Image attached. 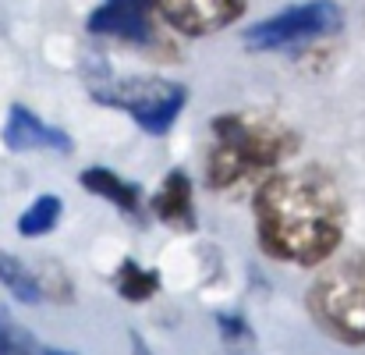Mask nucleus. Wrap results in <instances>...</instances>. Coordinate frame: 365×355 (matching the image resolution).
<instances>
[{
    "instance_id": "obj_1",
    "label": "nucleus",
    "mask_w": 365,
    "mask_h": 355,
    "mask_svg": "<svg viewBox=\"0 0 365 355\" xmlns=\"http://www.w3.org/2000/svg\"><path fill=\"white\" fill-rule=\"evenodd\" d=\"M252 221L262 256L302 270L323 266L348 228V203L337 178L319 167H287L252 192Z\"/></svg>"
},
{
    "instance_id": "obj_2",
    "label": "nucleus",
    "mask_w": 365,
    "mask_h": 355,
    "mask_svg": "<svg viewBox=\"0 0 365 355\" xmlns=\"http://www.w3.org/2000/svg\"><path fill=\"white\" fill-rule=\"evenodd\" d=\"M302 149L294 124L269 111H224L210 118L206 146V185L213 192H235L242 185H262Z\"/></svg>"
},
{
    "instance_id": "obj_3",
    "label": "nucleus",
    "mask_w": 365,
    "mask_h": 355,
    "mask_svg": "<svg viewBox=\"0 0 365 355\" xmlns=\"http://www.w3.org/2000/svg\"><path fill=\"white\" fill-rule=\"evenodd\" d=\"M305 306L327 338L355 349L365 345V252H351L319 270Z\"/></svg>"
},
{
    "instance_id": "obj_4",
    "label": "nucleus",
    "mask_w": 365,
    "mask_h": 355,
    "mask_svg": "<svg viewBox=\"0 0 365 355\" xmlns=\"http://www.w3.org/2000/svg\"><path fill=\"white\" fill-rule=\"evenodd\" d=\"M89 93L100 107H114L128 114L145 135H167L188 104V86L163 75L107 79V82H93Z\"/></svg>"
},
{
    "instance_id": "obj_5",
    "label": "nucleus",
    "mask_w": 365,
    "mask_h": 355,
    "mask_svg": "<svg viewBox=\"0 0 365 355\" xmlns=\"http://www.w3.org/2000/svg\"><path fill=\"white\" fill-rule=\"evenodd\" d=\"M344 25V11L337 4H291L262 21H252L245 32V50L252 54H273V50H291V46H305L316 39L334 36Z\"/></svg>"
},
{
    "instance_id": "obj_6",
    "label": "nucleus",
    "mask_w": 365,
    "mask_h": 355,
    "mask_svg": "<svg viewBox=\"0 0 365 355\" xmlns=\"http://www.w3.org/2000/svg\"><path fill=\"white\" fill-rule=\"evenodd\" d=\"M153 14L185 39L213 36L248 14L245 0H156Z\"/></svg>"
},
{
    "instance_id": "obj_7",
    "label": "nucleus",
    "mask_w": 365,
    "mask_h": 355,
    "mask_svg": "<svg viewBox=\"0 0 365 355\" xmlns=\"http://www.w3.org/2000/svg\"><path fill=\"white\" fill-rule=\"evenodd\" d=\"M86 32L100 39H121L131 46H153L156 43V14L153 4L142 0H107L93 7L86 18Z\"/></svg>"
},
{
    "instance_id": "obj_8",
    "label": "nucleus",
    "mask_w": 365,
    "mask_h": 355,
    "mask_svg": "<svg viewBox=\"0 0 365 355\" xmlns=\"http://www.w3.org/2000/svg\"><path fill=\"white\" fill-rule=\"evenodd\" d=\"M4 146L11 153H32V149H46V153H75V139L57 128V124H46L39 114H32L29 107L21 104H11L7 121H4Z\"/></svg>"
},
{
    "instance_id": "obj_9",
    "label": "nucleus",
    "mask_w": 365,
    "mask_h": 355,
    "mask_svg": "<svg viewBox=\"0 0 365 355\" xmlns=\"http://www.w3.org/2000/svg\"><path fill=\"white\" fill-rule=\"evenodd\" d=\"M149 214L174 228V231H195L199 217H195V192H192V174L185 167H174L163 174L160 189L149 196Z\"/></svg>"
},
{
    "instance_id": "obj_10",
    "label": "nucleus",
    "mask_w": 365,
    "mask_h": 355,
    "mask_svg": "<svg viewBox=\"0 0 365 355\" xmlns=\"http://www.w3.org/2000/svg\"><path fill=\"white\" fill-rule=\"evenodd\" d=\"M78 185H82L89 196L107 199L110 206H118L128 221L142 224V214H145V192H142V185L128 181V178H121L118 171H110V167H103V164L86 167V171L78 174Z\"/></svg>"
},
{
    "instance_id": "obj_11",
    "label": "nucleus",
    "mask_w": 365,
    "mask_h": 355,
    "mask_svg": "<svg viewBox=\"0 0 365 355\" xmlns=\"http://www.w3.org/2000/svg\"><path fill=\"white\" fill-rule=\"evenodd\" d=\"M160 288H163L160 274L153 266H142L131 256H124L121 263H118V270H114V291L121 295L124 302H131V306H142V302L156 299Z\"/></svg>"
},
{
    "instance_id": "obj_12",
    "label": "nucleus",
    "mask_w": 365,
    "mask_h": 355,
    "mask_svg": "<svg viewBox=\"0 0 365 355\" xmlns=\"http://www.w3.org/2000/svg\"><path fill=\"white\" fill-rule=\"evenodd\" d=\"M61 217H64V199L53 196V192H46V196L32 199V203L21 210V217H18L14 228H18L21 238H43L61 224Z\"/></svg>"
},
{
    "instance_id": "obj_13",
    "label": "nucleus",
    "mask_w": 365,
    "mask_h": 355,
    "mask_svg": "<svg viewBox=\"0 0 365 355\" xmlns=\"http://www.w3.org/2000/svg\"><path fill=\"white\" fill-rule=\"evenodd\" d=\"M0 284L18 299V302H25V306H36V302H43L46 295H43V284H39V274L36 270H29L18 256H11V252H0Z\"/></svg>"
},
{
    "instance_id": "obj_14",
    "label": "nucleus",
    "mask_w": 365,
    "mask_h": 355,
    "mask_svg": "<svg viewBox=\"0 0 365 355\" xmlns=\"http://www.w3.org/2000/svg\"><path fill=\"white\" fill-rule=\"evenodd\" d=\"M217 334H220V341H224L231 352H245V349L255 345L252 324L245 320L242 313H217Z\"/></svg>"
},
{
    "instance_id": "obj_15",
    "label": "nucleus",
    "mask_w": 365,
    "mask_h": 355,
    "mask_svg": "<svg viewBox=\"0 0 365 355\" xmlns=\"http://www.w3.org/2000/svg\"><path fill=\"white\" fill-rule=\"evenodd\" d=\"M0 355H36V341L21 327H14L11 320H4L0 324Z\"/></svg>"
},
{
    "instance_id": "obj_16",
    "label": "nucleus",
    "mask_w": 365,
    "mask_h": 355,
    "mask_svg": "<svg viewBox=\"0 0 365 355\" xmlns=\"http://www.w3.org/2000/svg\"><path fill=\"white\" fill-rule=\"evenodd\" d=\"M128 345H131V355H156L149 349V341L138 334V331H128Z\"/></svg>"
},
{
    "instance_id": "obj_17",
    "label": "nucleus",
    "mask_w": 365,
    "mask_h": 355,
    "mask_svg": "<svg viewBox=\"0 0 365 355\" xmlns=\"http://www.w3.org/2000/svg\"><path fill=\"white\" fill-rule=\"evenodd\" d=\"M43 355H75V352H64V349H46Z\"/></svg>"
}]
</instances>
